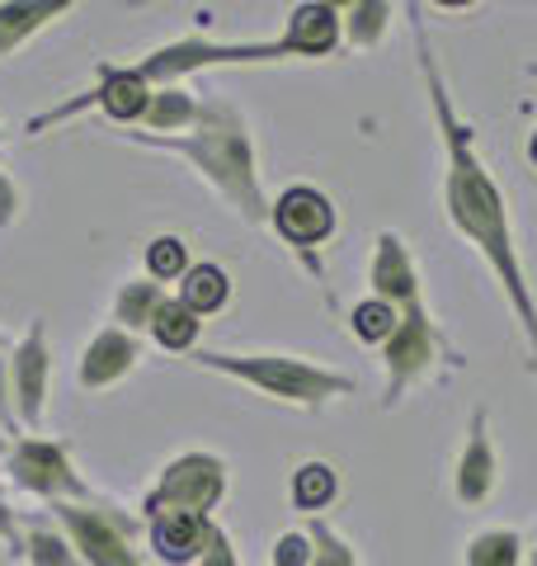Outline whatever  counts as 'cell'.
<instances>
[{
    "instance_id": "obj_1",
    "label": "cell",
    "mask_w": 537,
    "mask_h": 566,
    "mask_svg": "<svg viewBox=\"0 0 537 566\" xmlns=\"http://www.w3.org/2000/svg\"><path fill=\"white\" fill-rule=\"evenodd\" d=\"M410 29H415V52H420V76H424L429 114H434V133L443 142V212H448V222H453V232L491 264L499 293H505L514 322H518V331H524L528 368L537 374V303H533L524 260H518V245H514L505 189L495 185V175L486 170V161H481L476 128L457 114L453 95H448V81L439 71L434 48H429L424 20H415Z\"/></svg>"
},
{
    "instance_id": "obj_2",
    "label": "cell",
    "mask_w": 537,
    "mask_h": 566,
    "mask_svg": "<svg viewBox=\"0 0 537 566\" xmlns=\"http://www.w3.org/2000/svg\"><path fill=\"white\" fill-rule=\"evenodd\" d=\"M123 137L137 142V147H156V151H170L179 161H189L250 227L268 222V203L274 199L264 193V180H260L255 133H250L245 114L231 99L222 95L203 99L199 123L185 137H151V133H123Z\"/></svg>"
},
{
    "instance_id": "obj_3",
    "label": "cell",
    "mask_w": 537,
    "mask_h": 566,
    "mask_svg": "<svg viewBox=\"0 0 537 566\" xmlns=\"http://www.w3.org/2000/svg\"><path fill=\"white\" fill-rule=\"evenodd\" d=\"M199 368L208 374H222L231 382L255 387L260 397L297 406V411H320L326 401L354 397V378L326 368L316 359H302V354H231V349H203Z\"/></svg>"
},
{
    "instance_id": "obj_4",
    "label": "cell",
    "mask_w": 537,
    "mask_h": 566,
    "mask_svg": "<svg viewBox=\"0 0 537 566\" xmlns=\"http://www.w3.org/2000/svg\"><path fill=\"white\" fill-rule=\"evenodd\" d=\"M227 486H231L227 458L208 453V449H189V453H179V458H170V463L160 468L156 486L141 495L137 520H156V515L212 520V510L227 501Z\"/></svg>"
},
{
    "instance_id": "obj_5",
    "label": "cell",
    "mask_w": 537,
    "mask_h": 566,
    "mask_svg": "<svg viewBox=\"0 0 537 566\" xmlns=\"http://www.w3.org/2000/svg\"><path fill=\"white\" fill-rule=\"evenodd\" d=\"M439 364L448 368H462V354L443 340L439 322L429 316L424 303H410L401 307V326L397 335L382 345V368H387V397H382V411H397L401 397L415 387L420 378H429Z\"/></svg>"
},
{
    "instance_id": "obj_6",
    "label": "cell",
    "mask_w": 537,
    "mask_h": 566,
    "mask_svg": "<svg viewBox=\"0 0 537 566\" xmlns=\"http://www.w3.org/2000/svg\"><path fill=\"white\" fill-rule=\"evenodd\" d=\"M283 62L278 39L264 43H212L203 33H189L179 43H160L156 52H147L137 66V76L151 85V91H166V85H185V76H199V71H218V66H268Z\"/></svg>"
},
{
    "instance_id": "obj_7",
    "label": "cell",
    "mask_w": 537,
    "mask_h": 566,
    "mask_svg": "<svg viewBox=\"0 0 537 566\" xmlns=\"http://www.w3.org/2000/svg\"><path fill=\"white\" fill-rule=\"evenodd\" d=\"M52 520L76 547L81 566H147L137 553V520L109 501L90 505H52Z\"/></svg>"
},
{
    "instance_id": "obj_8",
    "label": "cell",
    "mask_w": 537,
    "mask_h": 566,
    "mask_svg": "<svg viewBox=\"0 0 537 566\" xmlns=\"http://www.w3.org/2000/svg\"><path fill=\"white\" fill-rule=\"evenodd\" d=\"M10 476L14 486L39 495L48 505H90L95 491L85 486V476L71 463V444L62 439H20L10 449Z\"/></svg>"
},
{
    "instance_id": "obj_9",
    "label": "cell",
    "mask_w": 537,
    "mask_h": 566,
    "mask_svg": "<svg viewBox=\"0 0 537 566\" xmlns=\"http://www.w3.org/2000/svg\"><path fill=\"white\" fill-rule=\"evenodd\" d=\"M268 227L278 232L283 245H293V251L307 260V270L320 279V264L312 260L316 245H326L335 237V203H330V193H320L316 185H293V189H283L274 203H268Z\"/></svg>"
},
{
    "instance_id": "obj_10",
    "label": "cell",
    "mask_w": 537,
    "mask_h": 566,
    "mask_svg": "<svg viewBox=\"0 0 537 566\" xmlns=\"http://www.w3.org/2000/svg\"><path fill=\"white\" fill-rule=\"evenodd\" d=\"M345 43V10L326 6V0H302L288 10V24L278 33L283 62H320L335 57Z\"/></svg>"
},
{
    "instance_id": "obj_11",
    "label": "cell",
    "mask_w": 537,
    "mask_h": 566,
    "mask_svg": "<svg viewBox=\"0 0 537 566\" xmlns=\"http://www.w3.org/2000/svg\"><path fill=\"white\" fill-rule=\"evenodd\" d=\"M495 482H499V458H495V444H491V411L476 406L472 420H467V444H462L457 468H453L457 505L481 510L495 495Z\"/></svg>"
},
{
    "instance_id": "obj_12",
    "label": "cell",
    "mask_w": 537,
    "mask_h": 566,
    "mask_svg": "<svg viewBox=\"0 0 537 566\" xmlns=\"http://www.w3.org/2000/svg\"><path fill=\"white\" fill-rule=\"evenodd\" d=\"M48 378H52V354H48V326L33 322L24 331L20 349L10 359V392H14V411L29 430H43V406H48Z\"/></svg>"
},
{
    "instance_id": "obj_13",
    "label": "cell",
    "mask_w": 537,
    "mask_h": 566,
    "mask_svg": "<svg viewBox=\"0 0 537 566\" xmlns=\"http://www.w3.org/2000/svg\"><path fill=\"white\" fill-rule=\"evenodd\" d=\"M368 289H372V297H382L391 307L424 303L420 270H415V255H410L406 237L378 232V251H372V264H368Z\"/></svg>"
},
{
    "instance_id": "obj_14",
    "label": "cell",
    "mask_w": 537,
    "mask_h": 566,
    "mask_svg": "<svg viewBox=\"0 0 537 566\" xmlns=\"http://www.w3.org/2000/svg\"><path fill=\"white\" fill-rule=\"evenodd\" d=\"M137 364H141L137 335L118 331V326H104V331L90 335V345L81 354V387L85 392H109V387H118Z\"/></svg>"
},
{
    "instance_id": "obj_15",
    "label": "cell",
    "mask_w": 537,
    "mask_h": 566,
    "mask_svg": "<svg viewBox=\"0 0 537 566\" xmlns=\"http://www.w3.org/2000/svg\"><path fill=\"white\" fill-rule=\"evenodd\" d=\"M208 528H212V520H199V515H156V520H147V543L160 562L189 566L203 557Z\"/></svg>"
},
{
    "instance_id": "obj_16",
    "label": "cell",
    "mask_w": 537,
    "mask_h": 566,
    "mask_svg": "<svg viewBox=\"0 0 537 566\" xmlns=\"http://www.w3.org/2000/svg\"><path fill=\"white\" fill-rule=\"evenodd\" d=\"M203 99L189 91V85H166V91L151 95V109L141 118V133L151 137H185L193 123H199Z\"/></svg>"
},
{
    "instance_id": "obj_17",
    "label": "cell",
    "mask_w": 537,
    "mask_h": 566,
    "mask_svg": "<svg viewBox=\"0 0 537 566\" xmlns=\"http://www.w3.org/2000/svg\"><path fill=\"white\" fill-rule=\"evenodd\" d=\"M170 303V293H166V283H156V279H128L118 289L114 297V326L118 331H128V335H141V331H151L156 322V312Z\"/></svg>"
},
{
    "instance_id": "obj_18",
    "label": "cell",
    "mask_w": 537,
    "mask_h": 566,
    "mask_svg": "<svg viewBox=\"0 0 537 566\" xmlns=\"http://www.w3.org/2000/svg\"><path fill=\"white\" fill-rule=\"evenodd\" d=\"M66 0H43V6H0V57L24 48L33 33H43L52 20H66Z\"/></svg>"
},
{
    "instance_id": "obj_19",
    "label": "cell",
    "mask_w": 537,
    "mask_h": 566,
    "mask_svg": "<svg viewBox=\"0 0 537 566\" xmlns=\"http://www.w3.org/2000/svg\"><path fill=\"white\" fill-rule=\"evenodd\" d=\"M179 303H185L193 316H218L231 303V274L212 260L193 264V270L179 279Z\"/></svg>"
},
{
    "instance_id": "obj_20",
    "label": "cell",
    "mask_w": 537,
    "mask_h": 566,
    "mask_svg": "<svg viewBox=\"0 0 537 566\" xmlns=\"http://www.w3.org/2000/svg\"><path fill=\"white\" fill-rule=\"evenodd\" d=\"M293 505L297 510H307V520H316L320 510H330L335 505V495H339V472L330 463H320V458H312V463H302L293 472Z\"/></svg>"
},
{
    "instance_id": "obj_21",
    "label": "cell",
    "mask_w": 537,
    "mask_h": 566,
    "mask_svg": "<svg viewBox=\"0 0 537 566\" xmlns=\"http://www.w3.org/2000/svg\"><path fill=\"white\" fill-rule=\"evenodd\" d=\"M151 340L160 349H170V354H189L193 345H199V335H203V316H193L179 297H170L166 307L156 312V322H151Z\"/></svg>"
},
{
    "instance_id": "obj_22",
    "label": "cell",
    "mask_w": 537,
    "mask_h": 566,
    "mask_svg": "<svg viewBox=\"0 0 537 566\" xmlns=\"http://www.w3.org/2000/svg\"><path fill=\"white\" fill-rule=\"evenodd\" d=\"M24 562L29 566H81L76 547L62 534V524H48V520H33V528L24 534Z\"/></svg>"
},
{
    "instance_id": "obj_23",
    "label": "cell",
    "mask_w": 537,
    "mask_h": 566,
    "mask_svg": "<svg viewBox=\"0 0 537 566\" xmlns=\"http://www.w3.org/2000/svg\"><path fill=\"white\" fill-rule=\"evenodd\" d=\"M397 326H401V307L382 303V297H364V303L349 312V331H354L358 345H378L382 349L391 335H397Z\"/></svg>"
},
{
    "instance_id": "obj_24",
    "label": "cell",
    "mask_w": 537,
    "mask_h": 566,
    "mask_svg": "<svg viewBox=\"0 0 537 566\" xmlns=\"http://www.w3.org/2000/svg\"><path fill=\"white\" fill-rule=\"evenodd\" d=\"M462 566H524V538L514 528H486L467 543Z\"/></svg>"
},
{
    "instance_id": "obj_25",
    "label": "cell",
    "mask_w": 537,
    "mask_h": 566,
    "mask_svg": "<svg viewBox=\"0 0 537 566\" xmlns=\"http://www.w3.org/2000/svg\"><path fill=\"white\" fill-rule=\"evenodd\" d=\"M391 14H397V6H382V0L345 6V43L349 48H378L382 33L391 29Z\"/></svg>"
},
{
    "instance_id": "obj_26",
    "label": "cell",
    "mask_w": 537,
    "mask_h": 566,
    "mask_svg": "<svg viewBox=\"0 0 537 566\" xmlns=\"http://www.w3.org/2000/svg\"><path fill=\"white\" fill-rule=\"evenodd\" d=\"M302 528H307V538H312V566H364V562H358V553H354V543L339 534L330 520L316 515Z\"/></svg>"
},
{
    "instance_id": "obj_27",
    "label": "cell",
    "mask_w": 537,
    "mask_h": 566,
    "mask_svg": "<svg viewBox=\"0 0 537 566\" xmlns=\"http://www.w3.org/2000/svg\"><path fill=\"white\" fill-rule=\"evenodd\" d=\"M193 270L189 264V245H185V237H156L151 245H147V279H156V283H179Z\"/></svg>"
},
{
    "instance_id": "obj_28",
    "label": "cell",
    "mask_w": 537,
    "mask_h": 566,
    "mask_svg": "<svg viewBox=\"0 0 537 566\" xmlns=\"http://www.w3.org/2000/svg\"><path fill=\"white\" fill-rule=\"evenodd\" d=\"M268 566H312V538L307 528H288L274 538V562Z\"/></svg>"
},
{
    "instance_id": "obj_29",
    "label": "cell",
    "mask_w": 537,
    "mask_h": 566,
    "mask_svg": "<svg viewBox=\"0 0 537 566\" xmlns=\"http://www.w3.org/2000/svg\"><path fill=\"white\" fill-rule=\"evenodd\" d=\"M199 566H241V562H236V547H231L227 528H222L218 520H212V528H208V547H203Z\"/></svg>"
},
{
    "instance_id": "obj_30",
    "label": "cell",
    "mask_w": 537,
    "mask_h": 566,
    "mask_svg": "<svg viewBox=\"0 0 537 566\" xmlns=\"http://www.w3.org/2000/svg\"><path fill=\"white\" fill-rule=\"evenodd\" d=\"M0 543L10 547V557H24V534H20V524H14V510L6 501V491H0Z\"/></svg>"
},
{
    "instance_id": "obj_31",
    "label": "cell",
    "mask_w": 537,
    "mask_h": 566,
    "mask_svg": "<svg viewBox=\"0 0 537 566\" xmlns=\"http://www.w3.org/2000/svg\"><path fill=\"white\" fill-rule=\"evenodd\" d=\"M14 212H20V189L10 185V175L0 170V227L14 222Z\"/></svg>"
},
{
    "instance_id": "obj_32",
    "label": "cell",
    "mask_w": 537,
    "mask_h": 566,
    "mask_svg": "<svg viewBox=\"0 0 537 566\" xmlns=\"http://www.w3.org/2000/svg\"><path fill=\"white\" fill-rule=\"evenodd\" d=\"M10 401H14V392H10V364H0V424H14Z\"/></svg>"
},
{
    "instance_id": "obj_33",
    "label": "cell",
    "mask_w": 537,
    "mask_h": 566,
    "mask_svg": "<svg viewBox=\"0 0 537 566\" xmlns=\"http://www.w3.org/2000/svg\"><path fill=\"white\" fill-rule=\"evenodd\" d=\"M528 161H533V166H537V133H533V137H528Z\"/></svg>"
},
{
    "instance_id": "obj_34",
    "label": "cell",
    "mask_w": 537,
    "mask_h": 566,
    "mask_svg": "<svg viewBox=\"0 0 537 566\" xmlns=\"http://www.w3.org/2000/svg\"><path fill=\"white\" fill-rule=\"evenodd\" d=\"M10 453V444H6V434H0V458H6Z\"/></svg>"
},
{
    "instance_id": "obj_35",
    "label": "cell",
    "mask_w": 537,
    "mask_h": 566,
    "mask_svg": "<svg viewBox=\"0 0 537 566\" xmlns=\"http://www.w3.org/2000/svg\"><path fill=\"white\" fill-rule=\"evenodd\" d=\"M528 566H537V547H533V557H528Z\"/></svg>"
},
{
    "instance_id": "obj_36",
    "label": "cell",
    "mask_w": 537,
    "mask_h": 566,
    "mask_svg": "<svg viewBox=\"0 0 537 566\" xmlns=\"http://www.w3.org/2000/svg\"><path fill=\"white\" fill-rule=\"evenodd\" d=\"M0 142H6V137H0Z\"/></svg>"
}]
</instances>
